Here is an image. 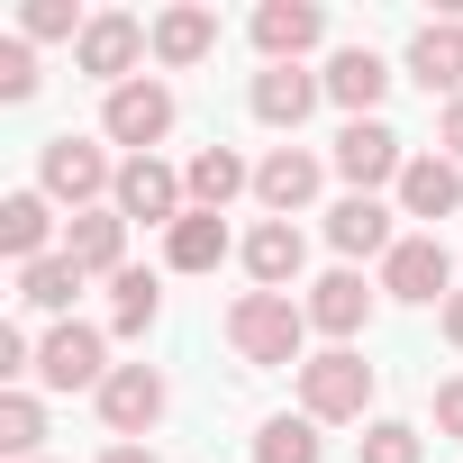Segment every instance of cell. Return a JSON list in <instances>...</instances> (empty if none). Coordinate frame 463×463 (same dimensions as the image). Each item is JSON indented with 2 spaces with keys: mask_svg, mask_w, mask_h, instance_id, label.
Listing matches in <instances>:
<instances>
[{
  "mask_svg": "<svg viewBox=\"0 0 463 463\" xmlns=\"http://www.w3.org/2000/svg\"><path fill=\"white\" fill-rule=\"evenodd\" d=\"M300 336H309V309L291 291H246L227 309V345L246 364H300Z\"/></svg>",
  "mask_w": 463,
  "mask_h": 463,
  "instance_id": "1",
  "label": "cell"
},
{
  "mask_svg": "<svg viewBox=\"0 0 463 463\" xmlns=\"http://www.w3.org/2000/svg\"><path fill=\"white\" fill-rule=\"evenodd\" d=\"M364 409H373V364H364L354 345H327V354L300 364V418H318V427H354Z\"/></svg>",
  "mask_w": 463,
  "mask_h": 463,
  "instance_id": "2",
  "label": "cell"
},
{
  "mask_svg": "<svg viewBox=\"0 0 463 463\" xmlns=\"http://www.w3.org/2000/svg\"><path fill=\"white\" fill-rule=\"evenodd\" d=\"M37 191L64 200V209L82 218V209H100V200L118 191V164H109L91 137H46V155H37Z\"/></svg>",
  "mask_w": 463,
  "mask_h": 463,
  "instance_id": "3",
  "label": "cell"
},
{
  "mask_svg": "<svg viewBox=\"0 0 463 463\" xmlns=\"http://www.w3.org/2000/svg\"><path fill=\"white\" fill-rule=\"evenodd\" d=\"M100 137L128 146V155H155V146L173 137V82H155V73L118 82V91L100 100Z\"/></svg>",
  "mask_w": 463,
  "mask_h": 463,
  "instance_id": "4",
  "label": "cell"
},
{
  "mask_svg": "<svg viewBox=\"0 0 463 463\" xmlns=\"http://www.w3.org/2000/svg\"><path fill=\"white\" fill-rule=\"evenodd\" d=\"M109 209H118L128 227H137V218H146V227H182V218H191V191H182V173H173L164 155H128Z\"/></svg>",
  "mask_w": 463,
  "mask_h": 463,
  "instance_id": "5",
  "label": "cell"
},
{
  "mask_svg": "<svg viewBox=\"0 0 463 463\" xmlns=\"http://www.w3.org/2000/svg\"><path fill=\"white\" fill-rule=\"evenodd\" d=\"M100 327H82V318H55L46 336H37V382L46 391H100L109 382V364H100Z\"/></svg>",
  "mask_w": 463,
  "mask_h": 463,
  "instance_id": "6",
  "label": "cell"
},
{
  "mask_svg": "<svg viewBox=\"0 0 463 463\" xmlns=\"http://www.w3.org/2000/svg\"><path fill=\"white\" fill-rule=\"evenodd\" d=\"M146 46H155V28H146V19H128V10H100V19L82 28L73 64H82L91 82H109V91H118V82H137V55H146Z\"/></svg>",
  "mask_w": 463,
  "mask_h": 463,
  "instance_id": "7",
  "label": "cell"
},
{
  "mask_svg": "<svg viewBox=\"0 0 463 463\" xmlns=\"http://www.w3.org/2000/svg\"><path fill=\"white\" fill-rule=\"evenodd\" d=\"M382 291L409 300V309L454 300V255H445V237H400V246L382 255Z\"/></svg>",
  "mask_w": 463,
  "mask_h": 463,
  "instance_id": "8",
  "label": "cell"
},
{
  "mask_svg": "<svg viewBox=\"0 0 463 463\" xmlns=\"http://www.w3.org/2000/svg\"><path fill=\"white\" fill-rule=\"evenodd\" d=\"M336 173H345V182H354L364 200H373L382 182L400 191V173H409V146H400V137H391L382 118H345V137H336Z\"/></svg>",
  "mask_w": 463,
  "mask_h": 463,
  "instance_id": "9",
  "label": "cell"
},
{
  "mask_svg": "<svg viewBox=\"0 0 463 463\" xmlns=\"http://www.w3.org/2000/svg\"><path fill=\"white\" fill-rule=\"evenodd\" d=\"M155 418H164V373H155V364H109V382H100V427H109L118 445H137Z\"/></svg>",
  "mask_w": 463,
  "mask_h": 463,
  "instance_id": "10",
  "label": "cell"
},
{
  "mask_svg": "<svg viewBox=\"0 0 463 463\" xmlns=\"http://www.w3.org/2000/svg\"><path fill=\"white\" fill-rule=\"evenodd\" d=\"M318 182H327V164H318L309 146H273V155L255 164V200H264L273 218H300V209L318 200Z\"/></svg>",
  "mask_w": 463,
  "mask_h": 463,
  "instance_id": "11",
  "label": "cell"
},
{
  "mask_svg": "<svg viewBox=\"0 0 463 463\" xmlns=\"http://www.w3.org/2000/svg\"><path fill=\"white\" fill-rule=\"evenodd\" d=\"M300 309H309V327H318V336H336V345H345V336H364V318H373V282H364L354 264H336V273H318V282H309V300H300Z\"/></svg>",
  "mask_w": 463,
  "mask_h": 463,
  "instance_id": "12",
  "label": "cell"
},
{
  "mask_svg": "<svg viewBox=\"0 0 463 463\" xmlns=\"http://www.w3.org/2000/svg\"><path fill=\"white\" fill-rule=\"evenodd\" d=\"M463 209V164L454 155H409L400 173V218H427V237H436V218Z\"/></svg>",
  "mask_w": 463,
  "mask_h": 463,
  "instance_id": "13",
  "label": "cell"
},
{
  "mask_svg": "<svg viewBox=\"0 0 463 463\" xmlns=\"http://www.w3.org/2000/svg\"><path fill=\"white\" fill-rule=\"evenodd\" d=\"M318 37H327L318 0H264V10H255V55H264V64H300Z\"/></svg>",
  "mask_w": 463,
  "mask_h": 463,
  "instance_id": "14",
  "label": "cell"
},
{
  "mask_svg": "<svg viewBox=\"0 0 463 463\" xmlns=\"http://www.w3.org/2000/svg\"><path fill=\"white\" fill-rule=\"evenodd\" d=\"M318 82H327V100H336L345 118H373V109H382V91H391V64H382L373 46H336Z\"/></svg>",
  "mask_w": 463,
  "mask_h": 463,
  "instance_id": "15",
  "label": "cell"
},
{
  "mask_svg": "<svg viewBox=\"0 0 463 463\" xmlns=\"http://www.w3.org/2000/svg\"><path fill=\"white\" fill-rule=\"evenodd\" d=\"M318 100H327V82H318V73H300V64H264V73H255V91H246V109H255L264 128H300Z\"/></svg>",
  "mask_w": 463,
  "mask_h": 463,
  "instance_id": "16",
  "label": "cell"
},
{
  "mask_svg": "<svg viewBox=\"0 0 463 463\" xmlns=\"http://www.w3.org/2000/svg\"><path fill=\"white\" fill-rule=\"evenodd\" d=\"M46 237H55V200H46V191H10V200H0V255H10L19 273L55 255Z\"/></svg>",
  "mask_w": 463,
  "mask_h": 463,
  "instance_id": "17",
  "label": "cell"
},
{
  "mask_svg": "<svg viewBox=\"0 0 463 463\" xmlns=\"http://www.w3.org/2000/svg\"><path fill=\"white\" fill-rule=\"evenodd\" d=\"M409 82L463 100V19H427V28L409 37Z\"/></svg>",
  "mask_w": 463,
  "mask_h": 463,
  "instance_id": "18",
  "label": "cell"
},
{
  "mask_svg": "<svg viewBox=\"0 0 463 463\" xmlns=\"http://www.w3.org/2000/svg\"><path fill=\"white\" fill-rule=\"evenodd\" d=\"M327 246H336L345 264H354V255H391V246H400V237H391V209L364 200V191H345V200L327 209Z\"/></svg>",
  "mask_w": 463,
  "mask_h": 463,
  "instance_id": "19",
  "label": "cell"
},
{
  "mask_svg": "<svg viewBox=\"0 0 463 463\" xmlns=\"http://www.w3.org/2000/svg\"><path fill=\"white\" fill-rule=\"evenodd\" d=\"M64 255H73L82 273L118 282V273H128V264H118V255H128V218H118V209H82V218L64 227Z\"/></svg>",
  "mask_w": 463,
  "mask_h": 463,
  "instance_id": "20",
  "label": "cell"
},
{
  "mask_svg": "<svg viewBox=\"0 0 463 463\" xmlns=\"http://www.w3.org/2000/svg\"><path fill=\"white\" fill-rule=\"evenodd\" d=\"M300 264H309V246H300V227H291V218H264L255 237H246V273H255V291H291Z\"/></svg>",
  "mask_w": 463,
  "mask_h": 463,
  "instance_id": "21",
  "label": "cell"
},
{
  "mask_svg": "<svg viewBox=\"0 0 463 463\" xmlns=\"http://www.w3.org/2000/svg\"><path fill=\"white\" fill-rule=\"evenodd\" d=\"M209 55H218V19H209V10L182 0V10L155 19V64H164V73H191V64H209Z\"/></svg>",
  "mask_w": 463,
  "mask_h": 463,
  "instance_id": "22",
  "label": "cell"
},
{
  "mask_svg": "<svg viewBox=\"0 0 463 463\" xmlns=\"http://www.w3.org/2000/svg\"><path fill=\"white\" fill-rule=\"evenodd\" d=\"M182 191H191V209H227V200H237V191H255V173H246V155L237 146H200L191 155V173H182Z\"/></svg>",
  "mask_w": 463,
  "mask_h": 463,
  "instance_id": "23",
  "label": "cell"
},
{
  "mask_svg": "<svg viewBox=\"0 0 463 463\" xmlns=\"http://www.w3.org/2000/svg\"><path fill=\"white\" fill-rule=\"evenodd\" d=\"M164 264H173V273H218V264H227V218L191 209L182 227H164Z\"/></svg>",
  "mask_w": 463,
  "mask_h": 463,
  "instance_id": "24",
  "label": "cell"
},
{
  "mask_svg": "<svg viewBox=\"0 0 463 463\" xmlns=\"http://www.w3.org/2000/svg\"><path fill=\"white\" fill-rule=\"evenodd\" d=\"M82 282H91V273H82V264H73V255H64V246H55V255H46V264H28V273H19V300H28V309H46V318H64V309H73V291H82Z\"/></svg>",
  "mask_w": 463,
  "mask_h": 463,
  "instance_id": "25",
  "label": "cell"
},
{
  "mask_svg": "<svg viewBox=\"0 0 463 463\" xmlns=\"http://www.w3.org/2000/svg\"><path fill=\"white\" fill-rule=\"evenodd\" d=\"M155 309H164V282L128 264V273L109 282V336H146V327H155Z\"/></svg>",
  "mask_w": 463,
  "mask_h": 463,
  "instance_id": "26",
  "label": "cell"
},
{
  "mask_svg": "<svg viewBox=\"0 0 463 463\" xmlns=\"http://www.w3.org/2000/svg\"><path fill=\"white\" fill-rule=\"evenodd\" d=\"M37 445H46L37 391H0V454H10V463H37Z\"/></svg>",
  "mask_w": 463,
  "mask_h": 463,
  "instance_id": "27",
  "label": "cell"
},
{
  "mask_svg": "<svg viewBox=\"0 0 463 463\" xmlns=\"http://www.w3.org/2000/svg\"><path fill=\"white\" fill-rule=\"evenodd\" d=\"M255 463H318V418H264Z\"/></svg>",
  "mask_w": 463,
  "mask_h": 463,
  "instance_id": "28",
  "label": "cell"
},
{
  "mask_svg": "<svg viewBox=\"0 0 463 463\" xmlns=\"http://www.w3.org/2000/svg\"><path fill=\"white\" fill-rule=\"evenodd\" d=\"M364 463H427V445H418V427H400V418H373L364 436Z\"/></svg>",
  "mask_w": 463,
  "mask_h": 463,
  "instance_id": "29",
  "label": "cell"
},
{
  "mask_svg": "<svg viewBox=\"0 0 463 463\" xmlns=\"http://www.w3.org/2000/svg\"><path fill=\"white\" fill-rule=\"evenodd\" d=\"M82 28H91V19L73 10V0H28V10H19V37H73V46H82Z\"/></svg>",
  "mask_w": 463,
  "mask_h": 463,
  "instance_id": "30",
  "label": "cell"
},
{
  "mask_svg": "<svg viewBox=\"0 0 463 463\" xmlns=\"http://www.w3.org/2000/svg\"><path fill=\"white\" fill-rule=\"evenodd\" d=\"M0 100H37V46L0 37Z\"/></svg>",
  "mask_w": 463,
  "mask_h": 463,
  "instance_id": "31",
  "label": "cell"
},
{
  "mask_svg": "<svg viewBox=\"0 0 463 463\" xmlns=\"http://www.w3.org/2000/svg\"><path fill=\"white\" fill-rule=\"evenodd\" d=\"M436 427L463 445V373H454V382H436Z\"/></svg>",
  "mask_w": 463,
  "mask_h": 463,
  "instance_id": "32",
  "label": "cell"
},
{
  "mask_svg": "<svg viewBox=\"0 0 463 463\" xmlns=\"http://www.w3.org/2000/svg\"><path fill=\"white\" fill-rule=\"evenodd\" d=\"M436 146L463 164V100H445V118H436Z\"/></svg>",
  "mask_w": 463,
  "mask_h": 463,
  "instance_id": "33",
  "label": "cell"
},
{
  "mask_svg": "<svg viewBox=\"0 0 463 463\" xmlns=\"http://www.w3.org/2000/svg\"><path fill=\"white\" fill-rule=\"evenodd\" d=\"M445 345H463V291L445 300Z\"/></svg>",
  "mask_w": 463,
  "mask_h": 463,
  "instance_id": "34",
  "label": "cell"
},
{
  "mask_svg": "<svg viewBox=\"0 0 463 463\" xmlns=\"http://www.w3.org/2000/svg\"><path fill=\"white\" fill-rule=\"evenodd\" d=\"M100 463H155V445H109Z\"/></svg>",
  "mask_w": 463,
  "mask_h": 463,
  "instance_id": "35",
  "label": "cell"
},
{
  "mask_svg": "<svg viewBox=\"0 0 463 463\" xmlns=\"http://www.w3.org/2000/svg\"><path fill=\"white\" fill-rule=\"evenodd\" d=\"M37 463H46V454H37Z\"/></svg>",
  "mask_w": 463,
  "mask_h": 463,
  "instance_id": "36",
  "label": "cell"
}]
</instances>
